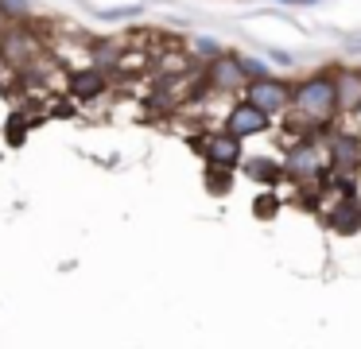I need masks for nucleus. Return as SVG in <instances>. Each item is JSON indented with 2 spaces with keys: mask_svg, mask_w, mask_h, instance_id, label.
Masks as SVG:
<instances>
[{
  "mask_svg": "<svg viewBox=\"0 0 361 349\" xmlns=\"http://www.w3.org/2000/svg\"><path fill=\"white\" fill-rule=\"evenodd\" d=\"M0 12H16V16H24V12H27V0H0Z\"/></svg>",
  "mask_w": 361,
  "mask_h": 349,
  "instance_id": "2eb2a0df",
  "label": "nucleus"
},
{
  "mask_svg": "<svg viewBox=\"0 0 361 349\" xmlns=\"http://www.w3.org/2000/svg\"><path fill=\"white\" fill-rule=\"evenodd\" d=\"M241 70H245V82H260V78H268V66L260 59H241Z\"/></svg>",
  "mask_w": 361,
  "mask_h": 349,
  "instance_id": "f8f14e48",
  "label": "nucleus"
},
{
  "mask_svg": "<svg viewBox=\"0 0 361 349\" xmlns=\"http://www.w3.org/2000/svg\"><path fill=\"white\" fill-rule=\"evenodd\" d=\"M117 59H121L117 43H105V47H97V66H113Z\"/></svg>",
  "mask_w": 361,
  "mask_h": 349,
  "instance_id": "ddd939ff",
  "label": "nucleus"
},
{
  "mask_svg": "<svg viewBox=\"0 0 361 349\" xmlns=\"http://www.w3.org/2000/svg\"><path fill=\"white\" fill-rule=\"evenodd\" d=\"M229 186H233L229 171H221V167H210V171H206V190H210V194H229Z\"/></svg>",
  "mask_w": 361,
  "mask_h": 349,
  "instance_id": "9b49d317",
  "label": "nucleus"
},
{
  "mask_svg": "<svg viewBox=\"0 0 361 349\" xmlns=\"http://www.w3.org/2000/svg\"><path fill=\"white\" fill-rule=\"evenodd\" d=\"M264 128H268V116H264V113H257V109H252L249 101L233 105V109H229V116H226V136H233V140L257 136V132H264Z\"/></svg>",
  "mask_w": 361,
  "mask_h": 349,
  "instance_id": "39448f33",
  "label": "nucleus"
},
{
  "mask_svg": "<svg viewBox=\"0 0 361 349\" xmlns=\"http://www.w3.org/2000/svg\"><path fill=\"white\" fill-rule=\"evenodd\" d=\"M0 23H4V12H0Z\"/></svg>",
  "mask_w": 361,
  "mask_h": 349,
  "instance_id": "6ab92c4d",
  "label": "nucleus"
},
{
  "mask_svg": "<svg viewBox=\"0 0 361 349\" xmlns=\"http://www.w3.org/2000/svg\"><path fill=\"white\" fill-rule=\"evenodd\" d=\"M288 97H291V90L283 82H276V78L249 82V105L257 109V113H264L268 121H272V116H280L283 109H288Z\"/></svg>",
  "mask_w": 361,
  "mask_h": 349,
  "instance_id": "f03ea898",
  "label": "nucleus"
},
{
  "mask_svg": "<svg viewBox=\"0 0 361 349\" xmlns=\"http://www.w3.org/2000/svg\"><path fill=\"white\" fill-rule=\"evenodd\" d=\"M245 171H249V178H257V183H276V178L283 175L280 163H272V159H249Z\"/></svg>",
  "mask_w": 361,
  "mask_h": 349,
  "instance_id": "9d476101",
  "label": "nucleus"
},
{
  "mask_svg": "<svg viewBox=\"0 0 361 349\" xmlns=\"http://www.w3.org/2000/svg\"><path fill=\"white\" fill-rule=\"evenodd\" d=\"M257 214H260V217H272V214H276V198H260V202H257Z\"/></svg>",
  "mask_w": 361,
  "mask_h": 349,
  "instance_id": "dca6fc26",
  "label": "nucleus"
},
{
  "mask_svg": "<svg viewBox=\"0 0 361 349\" xmlns=\"http://www.w3.org/2000/svg\"><path fill=\"white\" fill-rule=\"evenodd\" d=\"M330 221H334L338 233H353V229L361 225V206H357L353 198L338 202V209H334V217H330Z\"/></svg>",
  "mask_w": 361,
  "mask_h": 349,
  "instance_id": "1a4fd4ad",
  "label": "nucleus"
},
{
  "mask_svg": "<svg viewBox=\"0 0 361 349\" xmlns=\"http://www.w3.org/2000/svg\"><path fill=\"white\" fill-rule=\"evenodd\" d=\"M198 152L206 155V163H210V167L233 171L237 163H241V140H233V136H226V132H218V136L198 140Z\"/></svg>",
  "mask_w": 361,
  "mask_h": 349,
  "instance_id": "20e7f679",
  "label": "nucleus"
},
{
  "mask_svg": "<svg viewBox=\"0 0 361 349\" xmlns=\"http://www.w3.org/2000/svg\"><path fill=\"white\" fill-rule=\"evenodd\" d=\"M353 113H357V124H361V101H357V105H353Z\"/></svg>",
  "mask_w": 361,
  "mask_h": 349,
  "instance_id": "f3484780",
  "label": "nucleus"
},
{
  "mask_svg": "<svg viewBox=\"0 0 361 349\" xmlns=\"http://www.w3.org/2000/svg\"><path fill=\"white\" fill-rule=\"evenodd\" d=\"M210 82H214V90H241V85H249V82H245V70H241V59H237V54H218V59H214Z\"/></svg>",
  "mask_w": 361,
  "mask_h": 349,
  "instance_id": "0eeeda50",
  "label": "nucleus"
},
{
  "mask_svg": "<svg viewBox=\"0 0 361 349\" xmlns=\"http://www.w3.org/2000/svg\"><path fill=\"white\" fill-rule=\"evenodd\" d=\"M330 171H338V175H345V171H357L361 167V140L353 136H330Z\"/></svg>",
  "mask_w": 361,
  "mask_h": 349,
  "instance_id": "423d86ee",
  "label": "nucleus"
},
{
  "mask_svg": "<svg viewBox=\"0 0 361 349\" xmlns=\"http://www.w3.org/2000/svg\"><path fill=\"white\" fill-rule=\"evenodd\" d=\"M303 4H314V0H303Z\"/></svg>",
  "mask_w": 361,
  "mask_h": 349,
  "instance_id": "aec40b11",
  "label": "nucleus"
},
{
  "mask_svg": "<svg viewBox=\"0 0 361 349\" xmlns=\"http://www.w3.org/2000/svg\"><path fill=\"white\" fill-rule=\"evenodd\" d=\"M283 175L291 178H319L322 171V155H319V144L314 140H299L295 147H288V159H283Z\"/></svg>",
  "mask_w": 361,
  "mask_h": 349,
  "instance_id": "7ed1b4c3",
  "label": "nucleus"
},
{
  "mask_svg": "<svg viewBox=\"0 0 361 349\" xmlns=\"http://www.w3.org/2000/svg\"><path fill=\"white\" fill-rule=\"evenodd\" d=\"M195 54H202V59H218L221 47L214 43V39H195Z\"/></svg>",
  "mask_w": 361,
  "mask_h": 349,
  "instance_id": "4468645a",
  "label": "nucleus"
},
{
  "mask_svg": "<svg viewBox=\"0 0 361 349\" xmlns=\"http://www.w3.org/2000/svg\"><path fill=\"white\" fill-rule=\"evenodd\" d=\"M288 105H295V113L307 116V121H330V116L338 113L334 78H330V74H314V78H307V82H299L295 90H291Z\"/></svg>",
  "mask_w": 361,
  "mask_h": 349,
  "instance_id": "f257e3e1",
  "label": "nucleus"
},
{
  "mask_svg": "<svg viewBox=\"0 0 361 349\" xmlns=\"http://www.w3.org/2000/svg\"><path fill=\"white\" fill-rule=\"evenodd\" d=\"M102 90H105L102 70H82V74H74V82H71V93H74V97H82V101L97 97Z\"/></svg>",
  "mask_w": 361,
  "mask_h": 349,
  "instance_id": "6e6552de",
  "label": "nucleus"
},
{
  "mask_svg": "<svg viewBox=\"0 0 361 349\" xmlns=\"http://www.w3.org/2000/svg\"><path fill=\"white\" fill-rule=\"evenodd\" d=\"M280 4H303V0H280Z\"/></svg>",
  "mask_w": 361,
  "mask_h": 349,
  "instance_id": "a211bd4d",
  "label": "nucleus"
}]
</instances>
